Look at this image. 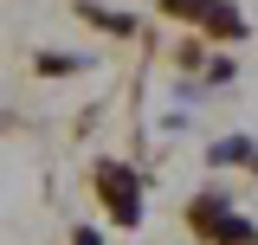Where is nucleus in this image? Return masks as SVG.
<instances>
[{
    "instance_id": "423d86ee",
    "label": "nucleus",
    "mask_w": 258,
    "mask_h": 245,
    "mask_svg": "<svg viewBox=\"0 0 258 245\" xmlns=\"http://www.w3.org/2000/svg\"><path fill=\"white\" fill-rule=\"evenodd\" d=\"M78 245H97V232H78Z\"/></svg>"
},
{
    "instance_id": "7ed1b4c3",
    "label": "nucleus",
    "mask_w": 258,
    "mask_h": 245,
    "mask_svg": "<svg viewBox=\"0 0 258 245\" xmlns=\"http://www.w3.org/2000/svg\"><path fill=\"white\" fill-rule=\"evenodd\" d=\"M220 219H226L220 194H200V200H194V226H200V232H220Z\"/></svg>"
},
{
    "instance_id": "f257e3e1",
    "label": "nucleus",
    "mask_w": 258,
    "mask_h": 245,
    "mask_svg": "<svg viewBox=\"0 0 258 245\" xmlns=\"http://www.w3.org/2000/svg\"><path fill=\"white\" fill-rule=\"evenodd\" d=\"M97 187H103V200H110L116 226H136V219H142V194H136V174H129V168L103 161V168H97Z\"/></svg>"
},
{
    "instance_id": "20e7f679",
    "label": "nucleus",
    "mask_w": 258,
    "mask_h": 245,
    "mask_svg": "<svg viewBox=\"0 0 258 245\" xmlns=\"http://www.w3.org/2000/svg\"><path fill=\"white\" fill-rule=\"evenodd\" d=\"M213 239H226V245H239V239H252V226H245V219H239V213H226V219H220V232H213Z\"/></svg>"
},
{
    "instance_id": "f03ea898",
    "label": "nucleus",
    "mask_w": 258,
    "mask_h": 245,
    "mask_svg": "<svg viewBox=\"0 0 258 245\" xmlns=\"http://www.w3.org/2000/svg\"><path fill=\"white\" fill-rule=\"evenodd\" d=\"M168 13H187V20H200L207 32H232V39L245 32V20H239L226 0H168Z\"/></svg>"
},
{
    "instance_id": "39448f33",
    "label": "nucleus",
    "mask_w": 258,
    "mask_h": 245,
    "mask_svg": "<svg viewBox=\"0 0 258 245\" xmlns=\"http://www.w3.org/2000/svg\"><path fill=\"white\" fill-rule=\"evenodd\" d=\"M84 20H97L103 32H129V20H123V13H103V7H84Z\"/></svg>"
}]
</instances>
